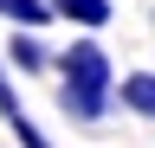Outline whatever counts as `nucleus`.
Listing matches in <instances>:
<instances>
[{
	"label": "nucleus",
	"instance_id": "3",
	"mask_svg": "<svg viewBox=\"0 0 155 148\" xmlns=\"http://www.w3.org/2000/svg\"><path fill=\"white\" fill-rule=\"evenodd\" d=\"M52 7H58V20H71V26H84V32H104L116 20L110 0H52Z\"/></svg>",
	"mask_w": 155,
	"mask_h": 148
},
{
	"label": "nucleus",
	"instance_id": "5",
	"mask_svg": "<svg viewBox=\"0 0 155 148\" xmlns=\"http://www.w3.org/2000/svg\"><path fill=\"white\" fill-rule=\"evenodd\" d=\"M7 65L13 71H45V45H39L32 32H13L7 39Z\"/></svg>",
	"mask_w": 155,
	"mask_h": 148
},
{
	"label": "nucleus",
	"instance_id": "4",
	"mask_svg": "<svg viewBox=\"0 0 155 148\" xmlns=\"http://www.w3.org/2000/svg\"><path fill=\"white\" fill-rule=\"evenodd\" d=\"M0 20H7L13 32H39L45 20H58L52 0H0Z\"/></svg>",
	"mask_w": 155,
	"mask_h": 148
},
{
	"label": "nucleus",
	"instance_id": "1",
	"mask_svg": "<svg viewBox=\"0 0 155 148\" xmlns=\"http://www.w3.org/2000/svg\"><path fill=\"white\" fill-rule=\"evenodd\" d=\"M58 109H65L71 122H104V109L116 97V71H110V52L97 39H71L58 52Z\"/></svg>",
	"mask_w": 155,
	"mask_h": 148
},
{
	"label": "nucleus",
	"instance_id": "2",
	"mask_svg": "<svg viewBox=\"0 0 155 148\" xmlns=\"http://www.w3.org/2000/svg\"><path fill=\"white\" fill-rule=\"evenodd\" d=\"M116 103H123L129 116H149L155 122V71H129V77L116 84Z\"/></svg>",
	"mask_w": 155,
	"mask_h": 148
}]
</instances>
